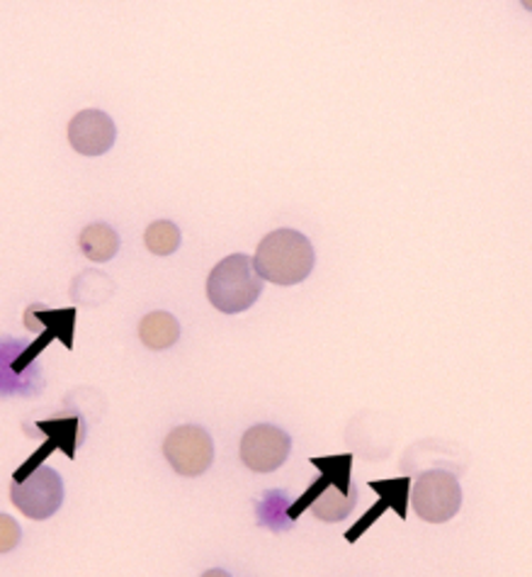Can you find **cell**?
<instances>
[{
	"label": "cell",
	"mask_w": 532,
	"mask_h": 577,
	"mask_svg": "<svg viewBox=\"0 0 532 577\" xmlns=\"http://www.w3.org/2000/svg\"><path fill=\"white\" fill-rule=\"evenodd\" d=\"M10 499L24 517L37 521L49 519L63 505V480L57 470L37 468L28 478L12 485Z\"/></svg>",
	"instance_id": "6"
},
{
	"label": "cell",
	"mask_w": 532,
	"mask_h": 577,
	"mask_svg": "<svg viewBox=\"0 0 532 577\" xmlns=\"http://www.w3.org/2000/svg\"><path fill=\"white\" fill-rule=\"evenodd\" d=\"M144 241H147V249L155 256H171L178 251L180 247V229L175 222H168V220H159L149 225L147 235H144Z\"/></svg>",
	"instance_id": "13"
},
{
	"label": "cell",
	"mask_w": 532,
	"mask_h": 577,
	"mask_svg": "<svg viewBox=\"0 0 532 577\" xmlns=\"http://www.w3.org/2000/svg\"><path fill=\"white\" fill-rule=\"evenodd\" d=\"M117 127L102 110H81L69 122V142L83 157H102L114 147Z\"/></svg>",
	"instance_id": "8"
},
{
	"label": "cell",
	"mask_w": 532,
	"mask_h": 577,
	"mask_svg": "<svg viewBox=\"0 0 532 577\" xmlns=\"http://www.w3.org/2000/svg\"><path fill=\"white\" fill-rule=\"evenodd\" d=\"M20 538V524L10 515H0V554H10L12 548H18Z\"/></svg>",
	"instance_id": "15"
},
{
	"label": "cell",
	"mask_w": 532,
	"mask_h": 577,
	"mask_svg": "<svg viewBox=\"0 0 532 577\" xmlns=\"http://www.w3.org/2000/svg\"><path fill=\"white\" fill-rule=\"evenodd\" d=\"M311 466L321 470V478L309 485V490L297 499L294 507L288 511L290 519H297L304 509L321 521H343L358 505V487L350 483V470H353V456H327L311 458Z\"/></svg>",
	"instance_id": "1"
},
{
	"label": "cell",
	"mask_w": 532,
	"mask_h": 577,
	"mask_svg": "<svg viewBox=\"0 0 532 577\" xmlns=\"http://www.w3.org/2000/svg\"><path fill=\"white\" fill-rule=\"evenodd\" d=\"M39 429H42L44 434H49V441L39 448V451L24 464L18 472H16V483L28 478L32 470L39 468V464L51 454L57 451V448H61L63 454H67L69 458L76 456V448H78V439H81V431H83V419L78 417H69V419H47V421H39L37 425Z\"/></svg>",
	"instance_id": "9"
},
{
	"label": "cell",
	"mask_w": 532,
	"mask_h": 577,
	"mask_svg": "<svg viewBox=\"0 0 532 577\" xmlns=\"http://www.w3.org/2000/svg\"><path fill=\"white\" fill-rule=\"evenodd\" d=\"M163 456L178 476L198 478L214 464V441L202 427H175L165 436Z\"/></svg>",
	"instance_id": "5"
},
{
	"label": "cell",
	"mask_w": 532,
	"mask_h": 577,
	"mask_svg": "<svg viewBox=\"0 0 532 577\" xmlns=\"http://www.w3.org/2000/svg\"><path fill=\"white\" fill-rule=\"evenodd\" d=\"M411 505L423 521L445 524L460 511L462 487L448 470L421 472L416 483H413Z\"/></svg>",
	"instance_id": "4"
},
{
	"label": "cell",
	"mask_w": 532,
	"mask_h": 577,
	"mask_svg": "<svg viewBox=\"0 0 532 577\" xmlns=\"http://www.w3.org/2000/svg\"><path fill=\"white\" fill-rule=\"evenodd\" d=\"M139 339L151 351H165L180 339V325L171 312H149L139 322Z\"/></svg>",
	"instance_id": "10"
},
{
	"label": "cell",
	"mask_w": 532,
	"mask_h": 577,
	"mask_svg": "<svg viewBox=\"0 0 532 577\" xmlns=\"http://www.w3.org/2000/svg\"><path fill=\"white\" fill-rule=\"evenodd\" d=\"M292 451V439L288 431L272 425H258L243 434L241 460L253 472H272L284 466Z\"/></svg>",
	"instance_id": "7"
},
{
	"label": "cell",
	"mask_w": 532,
	"mask_h": 577,
	"mask_svg": "<svg viewBox=\"0 0 532 577\" xmlns=\"http://www.w3.org/2000/svg\"><path fill=\"white\" fill-rule=\"evenodd\" d=\"M78 247H81V251L90 261L106 263L117 251H120V235H117L106 222L88 225L81 232V237H78Z\"/></svg>",
	"instance_id": "11"
},
{
	"label": "cell",
	"mask_w": 532,
	"mask_h": 577,
	"mask_svg": "<svg viewBox=\"0 0 532 577\" xmlns=\"http://www.w3.org/2000/svg\"><path fill=\"white\" fill-rule=\"evenodd\" d=\"M263 292V278L258 276L251 256L233 253L219 261L207 278V298L214 310L224 315H239L251 310Z\"/></svg>",
	"instance_id": "3"
},
{
	"label": "cell",
	"mask_w": 532,
	"mask_h": 577,
	"mask_svg": "<svg viewBox=\"0 0 532 577\" xmlns=\"http://www.w3.org/2000/svg\"><path fill=\"white\" fill-rule=\"evenodd\" d=\"M255 271L275 286H297L314 271L317 253L311 241L294 229H278L258 243L253 256Z\"/></svg>",
	"instance_id": "2"
},
{
	"label": "cell",
	"mask_w": 532,
	"mask_h": 577,
	"mask_svg": "<svg viewBox=\"0 0 532 577\" xmlns=\"http://www.w3.org/2000/svg\"><path fill=\"white\" fill-rule=\"evenodd\" d=\"M39 317V325H44L47 331H51V337H59L63 341L67 349L73 346V325H76V310L69 307V310H44V307H32Z\"/></svg>",
	"instance_id": "12"
},
{
	"label": "cell",
	"mask_w": 532,
	"mask_h": 577,
	"mask_svg": "<svg viewBox=\"0 0 532 577\" xmlns=\"http://www.w3.org/2000/svg\"><path fill=\"white\" fill-rule=\"evenodd\" d=\"M370 487L378 495L389 499V507H392L401 519H406V505H409V478H394V480H378L370 483Z\"/></svg>",
	"instance_id": "14"
}]
</instances>
